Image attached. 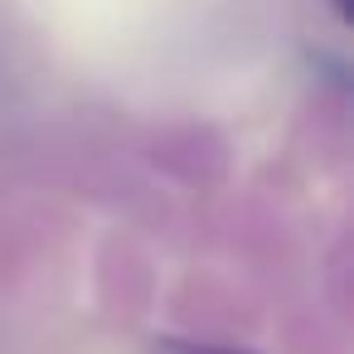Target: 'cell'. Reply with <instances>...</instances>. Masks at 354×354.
<instances>
[{"label": "cell", "mask_w": 354, "mask_h": 354, "mask_svg": "<svg viewBox=\"0 0 354 354\" xmlns=\"http://www.w3.org/2000/svg\"><path fill=\"white\" fill-rule=\"evenodd\" d=\"M151 354H243V349H223V344H194V339H160Z\"/></svg>", "instance_id": "obj_1"}, {"label": "cell", "mask_w": 354, "mask_h": 354, "mask_svg": "<svg viewBox=\"0 0 354 354\" xmlns=\"http://www.w3.org/2000/svg\"><path fill=\"white\" fill-rule=\"evenodd\" d=\"M330 10H335V20H339V25H349V20H354V10H349V0H330Z\"/></svg>", "instance_id": "obj_2"}]
</instances>
